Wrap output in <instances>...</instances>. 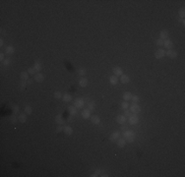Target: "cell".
Segmentation results:
<instances>
[{
  "mask_svg": "<svg viewBox=\"0 0 185 177\" xmlns=\"http://www.w3.org/2000/svg\"><path fill=\"white\" fill-rule=\"evenodd\" d=\"M123 138L126 140V142L128 143H133L135 141V132L132 131V130H125L122 134Z\"/></svg>",
  "mask_w": 185,
  "mask_h": 177,
  "instance_id": "1",
  "label": "cell"
},
{
  "mask_svg": "<svg viewBox=\"0 0 185 177\" xmlns=\"http://www.w3.org/2000/svg\"><path fill=\"white\" fill-rule=\"evenodd\" d=\"M85 98L83 97H77L75 100H74V106H76L78 109H82L85 106Z\"/></svg>",
  "mask_w": 185,
  "mask_h": 177,
  "instance_id": "2",
  "label": "cell"
},
{
  "mask_svg": "<svg viewBox=\"0 0 185 177\" xmlns=\"http://www.w3.org/2000/svg\"><path fill=\"white\" fill-rule=\"evenodd\" d=\"M127 121H128V123L130 124V125H137L140 120H139V117H138L137 114H133V113H132L130 116L128 117Z\"/></svg>",
  "mask_w": 185,
  "mask_h": 177,
  "instance_id": "3",
  "label": "cell"
},
{
  "mask_svg": "<svg viewBox=\"0 0 185 177\" xmlns=\"http://www.w3.org/2000/svg\"><path fill=\"white\" fill-rule=\"evenodd\" d=\"M129 107H130L131 113H133V114H139L141 112V107H140V105H138L137 103H133L131 106H129Z\"/></svg>",
  "mask_w": 185,
  "mask_h": 177,
  "instance_id": "4",
  "label": "cell"
},
{
  "mask_svg": "<svg viewBox=\"0 0 185 177\" xmlns=\"http://www.w3.org/2000/svg\"><path fill=\"white\" fill-rule=\"evenodd\" d=\"M116 122L118 124H120V125H123V124H125L127 122V117L124 114H119L116 117Z\"/></svg>",
  "mask_w": 185,
  "mask_h": 177,
  "instance_id": "5",
  "label": "cell"
},
{
  "mask_svg": "<svg viewBox=\"0 0 185 177\" xmlns=\"http://www.w3.org/2000/svg\"><path fill=\"white\" fill-rule=\"evenodd\" d=\"M164 56H165V50H164V49L160 48V49H158V50L155 52V57H156V59H162V58H163Z\"/></svg>",
  "mask_w": 185,
  "mask_h": 177,
  "instance_id": "6",
  "label": "cell"
},
{
  "mask_svg": "<svg viewBox=\"0 0 185 177\" xmlns=\"http://www.w3.org/2000/svg\"><path fill=\"white\" fill-rule=\"evenodd\" d=\"M165 55H166L168 57L171 58V59H175V58L177 57L178 52L175 51V50H173V49H169V50H168V51L165 52Z\"/></svg>",
  "mask_w": 185,
  "mask_h": 177,
  "instance_id": "7",
  "label": "cell"
},
{
  "mask_svg": "<svg viewBox=\"0 0 185 177\" xmlns=\"http://www.w3.org/2000/svg\"><path fill=\"white\" fill-rule=\"evenodd\" d=\"M119 137H120V132L119 131H113L111 133V135L109 136V140L111 142H116L117 140L119 139Z\"/></svg>",
  "mask_w": 185,
  "mask_h": 177,
  "instance_id": "8",
  "label": "cell"
},
{
  "mask_svg": "<svg viewBox=\"0 0 185 177\" xmlns=\"http://www.w3.org/2000/svg\"><path fill=\"white\" fill-rule=\"evenodd\" d=\"M163 46H164V48L168 49V50H169V49H172V47H173V42H172V40H169V39L163 40Z\"/></svg>",
  "mask_w": 185,
  "mask_h": 177,
  "instance_id": "9",
  "label": "cell"
},
{
  "mask_svg": "<svg viewBox=\"0 0 185 177\" xmlns=\"http://www.w3.org/2000/svg\"><path fill=\"white\" fill-rule=\"evenodd\" d=\"M34 80L36 81L38 83H42L43 80H44V75H43V74H41V73H36V74H35Z\"/></svg>",
  "mask_w": 185,
  "mask_h": 177,
  "instance_id": "10",
  "label": "cell"
},
{
  "mask_svg": "<svg viewBox=\"0 0 185 177\" xmlns=\"http://www.w3.org/2000/svg\"><path fill=\"white\" fill-rule=\"evenodd\" d=\"M168 35H169V34H168V32L166 31V30H162V31L160 32V39L162 40H168Z\"/></svg>",
  "mask_w": 185,
  "mask_h": 177,
  "instance_id": "11",
  "label": "cell"
},
{
  "mask_svg": "<svg viewBox=\"0 0 185 177\" xmlns=\"http://www.w3.org/2000/svg\"><path fill=\"white\" fill-rule=\"evenodd\" d=\"M77 107L76 106H74V105H70L68 107V111H69V115H72V116H76L77 113H78V111H77Z\"/></svg>",
  "mask_w": 185,
  "mask_h": 177,
  "instance_id": "12",
  "label": "cell"
},
{
  "mask_svg": "<svg viewBox=\"0 0 185 177\" xmlns=\"http://www.w3.org/2000/svg\"><path fill=\"white\" fill-rule=\"evenodd\" d=\"M91 112H92L91 110H89L88 108H85V109L81 112L82 117L84 118V119H89V118H91Z\"/></svg>",
  "mask_w": 185,
  "mask_h": 177,
  "instance_id": "13",
  "label": "cell"
},
{
  "mask_svg": "<svg viewBox=\"0 0 185 177\" xmlns=\"http://www.w3.org/2000/svg\"><path fill=\"white\" fill-rule=\"evenodd\" d=\"M112 72H113V75H115V76H117V77L123 75V70H122L121 67H114V68L112 69Z\"/></svg>",
  "mask_w": 185,
  "mask_h": 177,
  "instance_id": "14",
  "label": "cell"
},
{
  "mask_svg": "<svg viewBox=\"0 0 185 177\" xmlns=\"http://www.w3.org/2000/svg\"><path fill=\"white\" fill-rule=\"evenodd\" d=\"M91 121H92V123L95 124V125H99V124H100V118H99L98 115H92V116H91Z\"/></svg>",
  "mask_w": 185,
  "mask_h": 177,
  "instance_id": "15",
  "label": "cell"
},
{
  "mask_svg": "<svg viewBox=\"0 0 185 177\" xmlns=\"http://www.w3.org/2000/svg\"><path fill=\"white\" fill-rule=\"evenodd\" d=\"M108 82H109V84H111V85L115 86V85H117V84L119 83V79H118L117 76L112 75V76L109 77V81H108Z\"/></svg>",
  "mask_w": 185,
  "mask_h": 177,
  "instance_id": "16",
  "label": "cell"
},
{
  "mask_svg": "<svg viewBox=\"0 0 185 177\" xmlns=\"http://www.w3.org/2000/svg\"><path fill=\"white\" fill-rule=\"evenodd\" d=\"M14 52H15L14 46H12V45H7L6 47H5V53H6L7 55H12V54H14Z\"/></svg>",
  "mask_w": 185,
  "mask_h": 177,
  "instance_id": "17",
  "label": "cell"
},
{
  "mask_svg": "<svg viewBox=\"0 0 185 177\" xmlns=\"http://www.w3.org/2000/svg\"><path fill=\"white\" fill-rule=\"evenodd\" d=\"M126 140L124 139V138H119L118 140H117V147L118 148H124L125 146H126Z\"/></svg>",
  "mask_w": 185,
  "mask_h": 177,
  "instance_id": "18",
  "label": "cell"
},
{
  "mask_svg": "<svg viewBox=\"0 0 185 177\" xmlns=\"http://www.w3.org/2000/svg\"><path fill=\"white\" fill-rule=\"evenodd\" d=\"M120 82H121L122 84H128L129 82H130V77H129L128 75H125V74H123V75L120 76Z\"/></svg>",
  "mask_w": 185,
  "mask_h": 177,
  "instance_id": "19",
  "label": "cell"
},
{
  "mask_svg": "<svg viewBox=\"0 0 185 177\" xmlns=\"http://www.w3.org/2000/svg\"><path fill=\"white\" fill-rule=\"evenodd\" d=\"M63 132L67 136H71L73 134V129L70 126H65V127H63Z\"/></svg>",
  "mask_w": 185,
  "mask_h": 177,
  "instance_id": "20",
  "label": "cell"
},
{
  "mask_svg": "<svg viewBox=\"0 0 185 177\" xmlns=\"http://www.w3.org/2000/svg\"><path fill=\"white\" fill-rule=\"evenodd\" d=\"M79 86L82 88H86L88 86V80L86 78H81L79 80Z\"/></svg>",
  "mask_w": 185,
  "mask_h": 177,
  "instance_id": "21",
  "label": "cell"
},
{
  "mask_svg": "<svg viewBox=\"0 0 185 177\" xmlns=\"http://www.w3.org/2000/svg\"><path fill=\"white\" fill-rule=\"evenodd\" d=\"M55 122H56L58 125H62L64 123V119H63L61 114H57L56 116H55Z\"/></svg>",
  "mask_w": 185,
  "mask_h": 177,
  "instance_id": "22",
  "label": "cell"
},
{
  "mask_svg": "<svg viewBox=\"0 0 185 177\" xmlns=\"http://www.w3.org/2000/svg\"><path fill=\"white\" fill-rule=\"evenodd\" d=\"M132 94H131V92L130 91H125L124 92V94H123V99L125 100V101H128V100H131V97H132Z\"/></svg>",
  "mask_w": 185,
  "mask_h": 177,
  "instance_id": "23",
  "label": "cell"
},
{
  "mask_svg": "<svg viewBox=\"0 0 185 177\" xmlns=\"http://www.w3.org/2000/svg\"><path fill=\"white\" fill-rule=\"evenodd\" d=\"M33 67L35 68V70L36 73H40V72L41 71V69H42L41 64H40V62H35V64H34V66H33Z\"/></svg>",
  "mask_w": 185,
  "mask_h": 177,
  "instance_id": "24",
  "label": "cell"
},
{
  "mask_svg": "<svg viewBox=\"0 0 185 177\" xmlns=\"http://www.w3.org/2000/svg\"><path fill=\"white\" fill-rule=\"evenodd\" d=\"M20 79H21V81H28L29 80V73L28 72H22L20 74Z\"/></svg>",
  "mask_w": 185,
  "mask_h": 177,
  "instance_id": "25",
  "label": "cell"
},
{
  "mask_svg": "<svg viewBox=\"0 0 185 177\" xmlns=\"http://www.w3.org/2000/svg\"><path fill=\"white\" fill-rule=\"evenodd\" d=\"M18 119H19V122L25 123L26 121H27V115H26V113H20L19 116H18Z\"/></svg>",
  "mask_w": 185,
  "mask_h": 177,
  "instance_id": "26",
  "label": "cell"
},
{
  "mask_svg": "<svg viewBox=\"0 0 185 177\" xmlns=\"http://www.w3.org/2000/svg\"><path fill=\"white\" fill-rule=\"evenodd\" d=\"M87 108L89 109V110H91V111H94L95 109H96V103H95V101H90V102H88L87 103Z\"/></svg>",
  "mask_w": 185,
  "mask_h": 177,
  "instance_id": "27",
  "label": "cell"
},
{
  "mask_svg": "<svg viewBox=\"0 0 185 177\" xmlns=\"http://www.w3.org/2000/svg\"><path fill=\"white\" fill-rule=\"evenodd\" d=\"M62 100H63L64 102H70V101L72 100L71 95H69V94H64L63 97H62Z\"/></svg>",
  "mask_w": 185,
  "mask_h": 177,
  "instance_id": "28",
  "label": "cell"
},
{
  "mask_svg": "<svg viewBox=\"0 0 185 177\" xmlns=\"http://www.w3.org/2000/svg\"><path fill=\"white\" fill-rule=\"evenodd\" d=\"M24 111H25V113L28 114V115H31L33 113V108L30 106V105H26L25 108H24Z\"/></svg>",
  "mask_w": 185,
  "mask_h": 177,
  "instance_id": "29",
  "label": "cell"
},
{
  "mask_svg": "<svg viewBox=\"0 0 185 177\" xmlns=\"http://www.w3.org/2000/svg\"><path fill=\"white\" fill-rule=\"evenodd\" d=\"M53 97L56 98V99H61L63 95H62V92L59 91H54V94H53Z\"/></svg>",
  "mask_w": 185,
  "mask_h": 177,
  "instance_id": "30",
  "label": "cell"
},
{
  "mask_svg": "<svg viewBox=\"0 0 185 177\" xmlns=\"http://www.w3.org/2000/svg\"><path fill=\"white\" fill-rule=\"evenodd\" d=\"M26 87H27V82H26V81H21L20 84H19V89H20V91H24V90L26 89Z\"/></svg>",
  "mask_w": 185,
  "mask_h": 177,
  "instance_id": "31",
  "label": "cell"
},
{
  "mask_svg": "<svg viewBox=\"0 0 185 177\" xmlns=\"http://www.w3.org/2000/svg\"><path fill=\"white\" fill-rule=\"evenodd\" d=\"M78 74L80 76H85L87 74V70L85 68H80V69H78Z\"/></svg>",
  "mask_w": 185,
  "mask_h": 177,
  "instance_id": "32",
  "label": "cell"
},
{
  "mask_svg": "<svg viewBox=\"0 0 185 177\" xmlns=\"http://www.w3.org/2000/svg\"><path fill=\"white\" fill-rule=\"evenodd\" d=\"M131 100H132V102L133 103H138L139 101H140V97H138V96H132V97H131Z\"/></svg>",
  "mask_w": 185,
  "mask_h": 177,
  "instance_id": "33",
  "label": "cell"
},
{
  "mask_svg": "<svg viewBox=\"0 0 185 177\" xmlns=\"http://www.w3.org/2000/svg\"><path fill=\"white\" fill-rule=\"evenodd\" d=\"M121 108H122L123 110L129 108V103H128V101H125V100H124V101L121 102Z\"/></svg>",
  "mask_w": 185,
  "mask_h": 177,
  "instance_id": "34",
  "label": "cell"
},
{
  "mask_svg": "<svg viewBox=\"0 0 185 177\" xmlns=\"http://www.w3.org/2000/svg\"><path fill=\"white\" fill-rule=\"evenodd\" d=\"M178 16H179V18H182V19H184V17H185V10H184V8H181L180 10H179Z\"/></svg>",
  "mask_w": 185,
  "mask_h": 177,
  "instance_id": "35",
  "label": "cell"
},
{
  "mask_svg": "<svg viewBox=\"0 0 185 177\" xmlns=\"http://www.w3.org/2000/svg\"><path fill=\"white\" fill-rule=\"evenodd\" d=\"M10 119H11V123H13V124H16L18 121H19V119H18V117H17L15 114H13Z\"/></svg>",
  "mask_w": 185,
  "mask_h": 177,
  "instance_id": "36",
  "label": "cell"
},
{
  "mask_svg": "<svg viewBox=\"0 0 185 177\" xmlns=\"http://www.w3.org/2000/svg\"><path fill=\"white\" fill-rule=\"evenodd\" d=\"M12 111H13V114H17L20 111V107L18 105H14L12 106Z\"/></svg>",
  "mask_w": 185,
  "mask_h": 177,
  "instance_id": "37",
  "label": "cell"
},
{
  "mask_svg": "<svg viewBox=\"0 0 185 177\" xmlns=\"http://www.w3.org/2000/svg\"><path fill=\"white\" fill-rule=\"evenodd\" d=\"M156 44L158 45V46H163V40H161V39H158V40H156Z\"/></svg>",
  "mask_w": 185,
  "mask_h": 177,
  "instance_id": "38",
  "label": "cell"
},
{
  "mask_svg": "<svg viewBox=\"0 0 185 177\" xmlns=\"http://www.w3.org/2000/svg\"><path fill=\"white\" fill-rule=\"evenodd\" d=\"M2 63H3L4 66H9V65H10V63H11V60L9 59V58H5Z\"/></svg>",
  "mask_w": 185,
  "mask_h": 177,
  "instance_id": "39",
  "label": "cell"
},
{
  "mask_svg": "<svg viewBox=\"0 0 185 177\" xmlns=\"http://www.w3.org/2000/svg\"><path fill=\"white\" fill-rule=\"evenodd\" d=\"M29 74H31V75H34V74H36V72H35V68L34 67H30L29 69H28V71H27Z\"/></svg>",
  "mask_w": 185,
  "mask_h": 177,
  "instance_id": "40",
  "label": "cell"
},
{
  "mask_svg": "<svg viewBox=\"0 0 185 177\" xmlns=\"http://www.w3.org/2000/svg\"><path fill=\"white\" fill-rule=\"evenodd\" d=\"M63 131V127H62V125H58L57 127H56V130H55V132H56L57 134H59V133H61Z\"/></svg>",
  "mask_w": 185,
  "mask_h": 177,
  "instance_id": "41",
  "label": "cell"
},
{
  "mask_svg": "<svg viewBox=\"0 0 185 177\" xmlns=\"http://www.w3.org/2000/svg\"><path fill=\"white\" fill-rule=\"evenodd\" d=\"M100 173H101V170H100V169H97L96 172H95V173H92L91 176H92V177H97V176L100 175Z\"/></svg>",
  "mask_w": 185,
  "mask_h": 177,
  "instance_id": "42",
  "label": "cell"
},
{
  "mask_svg": "<svg viewBox=\"0 0 185 177\" xmlns=\"http://www.w3.org/2000/svg\"><path fill=\"white\" fill-rule=\"evenodd\" d=\"M131 114H132V113H131V111H130V110H128V109H125V110H124V115H125L127 118L130 116Z\"/></svg>",
  "mask_w": 185,
  "mask_h": 177,
  "instance_id": "43",
  "label": "cell"
},
{
  "mask_svg": "<svg viewBox=\"0 0 185 177\" xmlns=\"http://www.w3.org/2000/svg\"><path fill=\"white\" fill-rule=\"evenodd\" d=\"M127 126H125V124H123V125H121V127H120V130H121V131H125V130H127Z\"/></svg>",
  "mask_w": 185,
  "mask_h": 177,
  "instance_id": "44",
  "label": "cell"
},
{
  "mask_svg": "<svg viewBox=\"0 0 185 177\" xmlns=\"http://www.w3.org/2000/svg\"><path fill=\"white\" fill-rule=\"evenodd\" d=\"M4 59H5V57H4V53L1 52V53H0V60H1V62H3Z\"/></svg>",
  "mask_w": 185,
  "mask_h": 177,
  "instance_id": "45",
  "label": "cell"
},
{
  "mask_svg": "<svg viewBox=\"0 0 185 177\" xmlns=\"http://www.w3.org/2000/svg\"><path fill=\"white\" fill-rule=\"evenodd\" d=\"M178 22H179L180 24H182V25H184V24H185V20H184V19H182V18H179V19H178Z\"/></svg>",
  "mask_w": 185,
  "mask_h": 177,
  "instance_id": "46",
  "label": "cell"
},
{
  "mask_svg": "<svg viewBox=\"0 0 185 177\" xmlns=\"http://www.w3.org/2000/svg\"><path fill=\"white\" fill-rule=\"evenodd\" d=\"M26 82H27V85H32V84H33V79H29Z\"/></svg>",
  "mask_w": 185,
  "mask_h": 177,
  "instance_id": "47",
  "label": "cell"
},
{
  "mask_svg": "<svg viewBox=\"0 0 185 177\" xmlns=\"http://www.w3.org/2000/svg\"><path fill=\"white\" fill-rule=\"evenodd\" d=\"M3 45H4V40L1 38V39H0V46H1V47H2Z\"/></svg>",
  "mask_w": 185,
  "mask_h": 177,
  "instance_id": "48",
  "label": "cell"
},
{
  "mask_svg": "<svg viewBox=\"0 0 185 177\" xmlns=\"http://www.w3.org/2000/svg\"><path fill=\"white\" fill-rule=\"evenodd\" d=\"M72 119H73V116H72V115H70V116L68 117V121H70V122H71V121H73Z\"/></svg>",
  "mask_w": 185,
  "mask_h": 177,
  "instance_id": "49",
  "label": "cell"
},
{
  "mask_svg": "<svg viewBox=\"0 0 185 177\" xmlns=\"http://www.w3.org/2000/svg\"><path fill=\"white\" fill-rule=\"evenodd\" d=\"M101 176H103V177H106V176H108V175H107V174H103Z\"/></svg>",
  "mask_w": 185,
  "mask_h": 177,
  "instance_id": "50",
  "label": "cell"
}]
</instances>
